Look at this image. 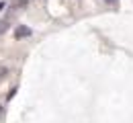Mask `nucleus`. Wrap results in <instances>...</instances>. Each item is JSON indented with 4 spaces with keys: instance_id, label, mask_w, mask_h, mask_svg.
<instances>
[{
    "instance_id": "1",
    "label": "nucleus",
    "mask_w": 133,
    "mask_h": 123,
    "mask_svg": "<svg viewBox=\"0 0 133 123\" xmlns=\"http://www.w3.org/2000/svg\"><path fill=\"white\" fill-rule=\"evenodd\" d=\"M29 33H31L29 29H25V27H18V29H17V33H15V35H17V37H25V35H29Z\"/></svg>"
},
{
    "instance_id": "2",
    "label": "nucleus",
    "mask_w": 133,
    "mask_h": 123,
    "mask_svg": "<svg viewBox=\"0 0 133 123\" xmlns=\"http://www.w3.org/2000/svg\"><path fill=\"white\" fill-rule=\"evenodd\" d=\"M107 2H109V4H117L119 0H107Z\"/></svg>"
}]
</instances>
